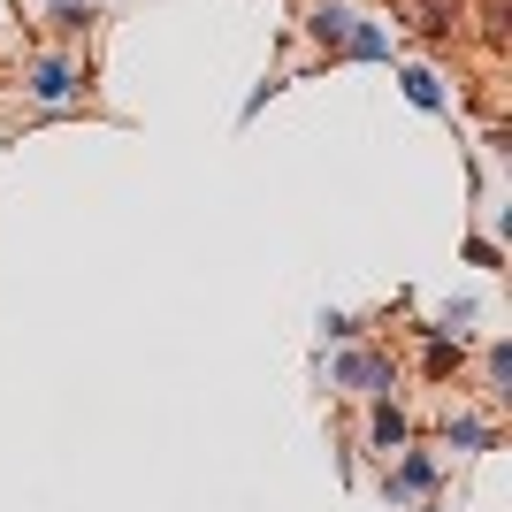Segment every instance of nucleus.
<instances>
[{
    "label": "nucleus",
    "mask_w": 512,
    "mask_h": 512,
    "mask_svg": "<svg viewBox=\"0 0 512 512\" xmlns=\"http://www.w3.org/2000/svg\"><path fill=\"white\" fill-rule=\"evenodd\" d=\"M398 69V92H406L421 115H451V85H444V69H428V62H390Z\"/></svg>",
    "instance_id": "1a4fd4ad"
},
{
    "label": "nucleus",
    "mask_w": 512,
    "mask_h": 512,
    "mask_svg": "<svg viewBox=\"0 0 512 512\" xmlns=\"http://www.w3.org/2000/svg\"><path fill=\"white\" fill-rule=\"evenodd\" d=\"M413 344H421V383H459V375H467V352L474 344H459V337H436V329H421V321H413Z\"/></svg>",
    "instance_id": "6e6552de"
},
{
    "label": "nucleus",
    "mask_w": 512,
    "mask_h": 512,
    "mask_svg": "<svg viewBox=\"0 0 512 512\" xmlns=\"http://www.w3.org/2000/svg\"><path fill=\"white\" fill-rule=\"evenodd\" d=\"M467 260H474V268H505V245H497V237H482V230H474V237H467Z\"/></svg>",
    "instance_id": "f8f14e48"
},
{
    "label": "nucleus",
    "mask_w": 512,
    "mask_h": 512,
    "mask_svg": "<svg viewBox=\"0 0 512 512\" xmlns=\"http://www.w3.org/2000/svg\"><path fill=\"white\" fill-rule=\"evenodd\" d=\"M39 23L54 31V39H92V23H100V0H54V8H39Z\"/></svg>",
    "instance_id": "9d476101"
},
{
    "label": "nucleus",
    "mask_w": 512,
    "mask_h": 512,
    "mask_svg": "<svg viewBox=\"0 0 512 512\" xmlns=\"http://www.w3.org/2000/svg\"><path fill=\"white\" fill-rule=\"evenodd\" d=\"M16 85H23V100L39 107L31 123H46V115H85V107H92V69H85V54H69V46L23 54Z\"/></svg>",
    "instance_id": "7ed1b4c3"
},
{
    "label": "nucleus",
    "mask_w": 512,
    "mask_h": 512,
    "mask_svg": "<svg viewBox=\"0 0 512 512\" xmlns=\"http://www.w3.org/2000/svg\"><path fill=\"white\" fill-rule=\"evenodd\" d=\"M444 482H451V467H444V451L436 444H421L413 436L398 459H390L383 474H375V497H383L390 512H406V505H428V497H444Z\"/></svg>",
    "instance_id": "20e7f679"
},
{
    "label": "nucleus",
    "mask_w": 512,
    "mask_h": 512,
    "mask_svg": "<svg viewBox=\"0 0 512 512\" xmlns=\"http://www.w3.org/2000/svg\"><path fill=\"white\" fill-rule=\"evenodd\" d=\"M436 451H451V459H490V451H505V421H497L490 406L451 398V406L436 413Z\"/></svg>",
    "instance_id": "39448f33"
},
{
    "label": "nucleus",
    "mask_w": 512,
    "mask_h": 512,
    "mask_svg": "<svg viewBox=\"0 0 512 512\" xmlns=\"http://www.w3.org/2000/svg\"><path fill=\"white\" fill-rule=\"evenodd\" d=\"M100 8H107V0H100Z\"/></svg>",
    "instance_id": "4468645a"
},
{
    "label": "nucleus",
    "mask_w": 512,
    "mask_h": 512,
    "mask_svg": "<svg viewBox=\"0 0 512 512\" xmlns=\"http://www.w3.org/2000/svg\"><path fill=\"white\" fill-rule=\"evenodd\" d=\"M299 31L314 39L321 62H406L398 23L367 16L360 0H306V8H299Z\"/></svg>",
    "instance_id": "f257e3e1"
},
{
    "label": "nucleus",
    "mask_w": 512,
    "mask_h": 512,
    "mask_svg": "<svg viewBox=\"0 0 512 512\" xmlns=\"http://www.w3.org/2000/svg\"><path fill=\"white\" fill-rule=\"evenodd\" d=\"M314 383L329 390V398H406V367H398V352L375 337L360 344H337V352H314Z\"/></svg>",
    "instance_id": "f03ea898"
},
{
    "label": "nucleus",
    "mask_w": 512,
    "mask_h": 512,
    "mask_svg": "<svg viewBox=\"0 0 512 512\" xmlns=\"http://www.w3.org/2000/svg\"><path fill=\"white\" fill-rule=\"evenodd\" d=\"M413 436H421V421H413L406 398H367V406H360V451L375 459V467H390Z\"/></svg>",
    "instance_id": "423d86ee"
},
{
    "label": "nucleus",
    "mask_w": 512,
    "mask_h": 512,
    "mask_svg": "<svg viewBox=\"0 0 512 512\" xmlns=\"http://www.w3.org/2000/svg\"><path fill=\"white\" fill-rule=\"evenodd\" d=\"M360 337H367L360 314H344V306H321L314 314V352H337V344H360Z\"/></svg>",
    "instance_id": "9b49d317"
},
{
    "label": "nucleus",
    "mask_w": 512,
    "mask_h": 512,
    "mask_svg": "<svg viewBox=\"0 0 512 512\" xmlns=\"http://www.w3.org/2000/svg\"><path fill=\"white\" fill-rule=\"evenodd\" d=\"M467 367H474V383H482V406L505 413V398H512V337H482L467 352Z\"/></svg>",
    "instance_id": "0eeeda50"
},
{
    "label": "nucleus",
    "mask_w": 512,
    "mask_h": 512,
    "mask_svg": "<svg viewBox=\"0 0 512 512\" xmlns=\"http://www.w3.org/2000/svg\"><path fill=\"white\" fill-rule=\"evenodd\" d=\"M406 512H444V497H428V505H406Z\"/></svg>",
    "instance_id": "ddd939ff"
}]
</instances>
